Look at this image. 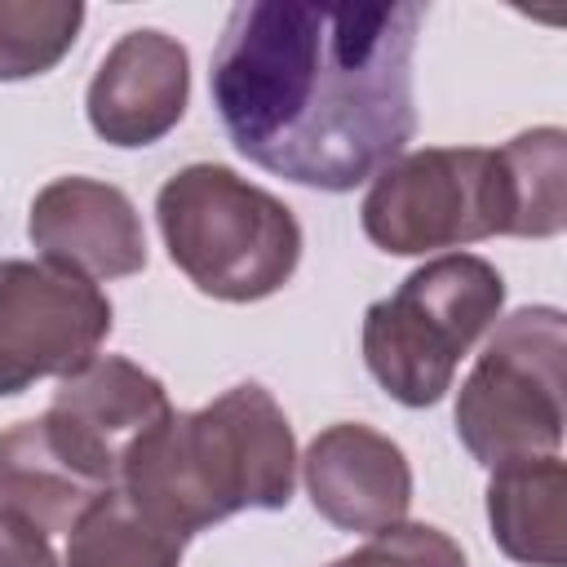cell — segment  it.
Returning <instances> with one entry per match:
<instances>
[{
    "label": "cell",
    "instance_id": "6da1fadb",
    "mask_svg": "<svg viewBox=\"0 0 567 567\" xmlns=\"http://www.w3.org/2000/svg\"><path fill=\"white\" fill-rule=\"evenodd\" d=\"M421 22L416 0L235 4L208 71L226 137L284 182L354 190L416 133Z\"/></svg>",
    "mask_w": 567,
    "mask_h": 567
},
{
    "label": "cell",
    "instance_id": "7a4b0ae2",
    "mask_svg": "<svg viewBox=\"0 0 567 567\" xmlns=\"http://www.w3.org/2000/svg\"><path fill=\"white\" fill-rule=\"evenodd\" d=\"M297 483V439L257 381L230 385L199 412H173L124 461V496L164 532H195L239 509H284Z\"/></svg>",
    "mask_w": 567,
    "mask_h": 567
},
{
    "label": "cell",
    "instance_id": "3957f363",
    "mask_svg": "<svg viewBox=\"0 0 567 567\" xmlns=\"http://www.w3.org/2000/svg\"><path fill=\"white\" fill-rule=\"evenodd\" d=\"M155 217L173 266L217 301H261L301 261L292 208L226 164L177 168L155 195Z\"/></svg>",
    "mask_w": 567,
    "mask_h": 567
},
{
    "label": "cell",
    "instance_id": "277c9868",
    "mask_svg": "<svg viewBox=\"0 0 567 567\" xmlns=\"http://www.w3.org/2000/svg\"><path fill=\"white\" fill-rule=\"evenodd\" d=\"M505 279L487 257L443 252L416 266L363 315V363L403 408H430L452 390L456 363L501 319Z\"/></svg>",
    "mask_w": 567,
    "mask_h": 567
},
{
    "label": "cell",
    "instance_id": "5b68a950",
    "mask_svg": "<svg viewBox=\"0 0 567 567\" xmlns=\"http://www.w3.org/2000/svg\"><path fill=\"white\" fill-rule=\"evenodd\" d=\"M563 363L567 319L558 306H523L496 323L456 390V434L478 465L558 452L567 425Z\"/></svg>",
    "mask_w": 567,
    "mask_h": 567
},
{
    "label": "cell",
    "instance_id": "8992f818",
    "mask_svg": "<svg viewBox=\"0 0 567 567\" xmlns=\"http://www.w3.org/2000/svg\"><path fill=\"white\" fill-rule=\"evenodd\" d=\"M359 221L381 252L425 257L439 248L509 235L514 186L501 151L425 146L390 159L372 177Z\"/></svg>",
    "mask_w": 567,
    "mask_h": 567
},
{
    "label": "cell",
    "instance_id": "52a82bcc",
    "mask_svg": "<svg viewBox=\"0 0 567 567\" xmlns=\"http://www.w3.org/2000/svg\"><path fill=\"white\" fill-rule=\"evenodd\" d=\"M111 332L106 292L53 261L0 257V399L84 368Z\"/></svg>",
    "mask_w": 567,
    "mask_h": 567
},
{
    "label": "cell",
    "instance_id": "ba28073f",
    "mask_svg": "<svg viewBox=\"0 0 567 567\" xmlns=\"http://www.w3.org/2000/svg\"><path fill=\"white\" fill-rule=\"evenodd\" d=\"M168 416V390L151 372L120 354H93L84 368L62 377L44 425L80 474L115 487L128 452Z\"/></svg>",
    "mask_w": 567,
    "mask_h": 567
},
{
    "label": "cell",
    "instance_id": "9c48e42d",
    "mask_svg": "<svg viewBox=\"0 0 567 567\" xmlns=\"http://www.w3.org/2000/svg\"><path fill=\"white\" fill-rule=\"evenodd\" d=\"M190 97V58L186 49L155 31H124L89 80V124L111 146H151L177 128Z\"/></svg>",
    "mask_w": 567,
    "mask_h": 567
},
{
    "label": "cell",
    "instance_id": "30bf717a",
    "mask_svg": "<svg viewBox=\"0 0 567 567\" xmlns=\"http://www.w3.org/2000/svg\"><path fill=\"white\" fill-rule=\"evenodd\" d=\"M310 505L341 532H381L408 518L412 465L394 439L372 425L341 421L310 439L301 456Z\"/></svg>",
    "mask_w": 567,
    "mask_h": 567
},
{
    "label": "cell",
    "instance_id": "8fae6325",
    "mask_svg": "<svg viewBox=\"0 0 567 567\" xmlns=\"http://www.w3.org/2000/svg\"><path fill=\"white\" fill-rule=\"evenodd\" d=\"M27 235L44 261L84 279H124L146 266V230L133 199L93 177H58L31 199Z\"/></svg>",
    "mask_w": 567,
    "mask_h": 567
},
{
    "label": "cell",
    "instance_id": "7c38bea8",
    "mask_svg": "<svg viewBox=\"0 0 567 567\" xmlns=\"http://www.w3.org/2000/svg\"><path fill=\"white\" fill-rule=\"evenodd\" d=\"M487 523L505 558L527 567L567 563V465L558 452L492 470Z\"/></svg>",
    "mask_w": 567,
    "mask_h": 567
},
{
    "label": "cell",
    "instance_id": "4fadbf2b",
    "mask_svg": "<svg viewBox=\"0 0 567 567\" xmlns=\"http://www.w3.org/2000/svg\"><path fill=\"white\" fill-rule=\"evenodd\" d=\"M111 487L80 474L53 443L44 416L0 430V509L27 518L44 536L71 532L80 514Z\"/></svg>",
    "mask_w": 567,
    "mask_h": 567
},
{
    "label": "cell",
    "instance_id": "5bb4252c",
    "mask_svg": "<svg viewBox=\"0 0 567 567\" xmlns=\"http://www.w3.org/2000/svg\"><path fill=\"white\" fill-rule=\"evenodd\" d=\"M66 536V567H182L186 545L146 518L124 487L102 492Z\"/></svg>",
    "mask_w": 567,
    "mask_h": 567
},
{
    "label": "cell",
    "instance_id": "9a60e30c",
    "mask_svg": "<svg viewBox=\"0 0 567 567\" xmlns=\"http://www.w3.org/2000/svg\"><path fill=\"white\" fill-rule=\"evenodd\" d=\"M509 186H514V226L518 239H549L567 226V133L545 124L509 137L501 146Z\"/></svg>",
    "mask_w": 567,
    "mask_h": 567
},
{
    "label": "cell",
    "instance_id": "2e32d148",
    "mask_svg": "<svg viewBox=\"0 0 567 567\" xmlns=\"http://www.w3.org/2000/svg\"><path fill=\"white\" fill-rule=\"evenodd\" d=\"M84 27L75 0H0V80L53 71Z\"/></svg>",
    "mask_w": 567,
    "mask_h": 567
},
{
    "label": "cell",
    "instance_id": "e0dca14e",
    "mask_svg": "<svg viewBox=\"0 0 567 567\" xmlns=\"http://www.w3.org/2000/svg\"><path fill=\"white\" fill-rule=\"evenodd\" d=\"M328 567H465L461 545L430 523H394Z\"/></svg>",
    "mask_w": 567,
    "mask_h": 567
},
{
    "label": "cell",
    "instance_id": "ac0fdd59",
    "mask_svg": "<svg viewBox=\"0 0 567 567\" xmlns=\"http://www.w3.org/2000/svg\"><path fill=\"white\" fill-rule=\"evenodd\" d=\"M0 567H58V554L40 527L0 509Z\"/></svg>",
    "mask_w": 567,
    "mask_h": 567
}]
</instances>
